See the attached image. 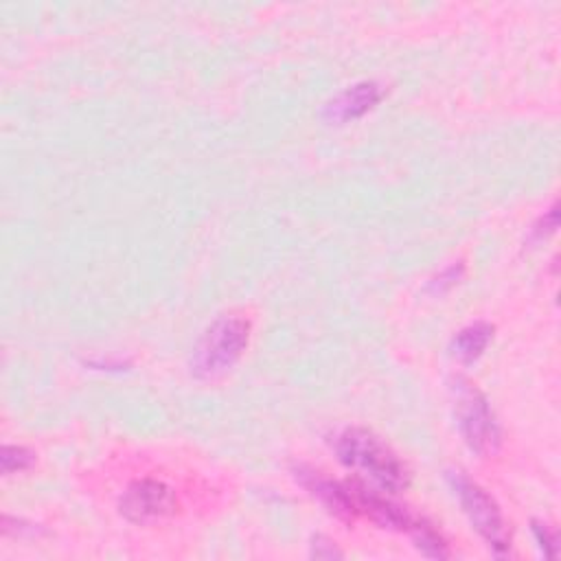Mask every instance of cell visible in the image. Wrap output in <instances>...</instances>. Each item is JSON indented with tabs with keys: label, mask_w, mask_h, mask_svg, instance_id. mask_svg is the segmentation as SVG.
Segmentation results:
<instances>
[{
	"label": "cell",
	"mask_w": 561,
	"mask_h": 561,
	"mask_svg": "<svg viewBox=\"0 0 561 561\" xmlns=\"http://www.w3.org/2000/svg\"><path fill=\"white\" fill-rule=\"evenodd\" d=\"M381 88L375 81H359L355 85H348L340 94H335L322 110L324 121L329 123H348L366 112H370L381 101Z\"/></svg>",
	"instance_id": "52a82bcc"
},
{
	"label": "cell",
	"mask_w": 561,
	"mask_h": 561,
	"mask_svg": "<svg viewBox=\"0 0 561 561\" xmlns=\"http://www.w3.org/2000/svg\"><path fill=\"white\" fill-rule=\"evenodd\" d=\"M449 482L454 493L458 495V502L471 528H476V533L489 543V548L495 550V554H504L508 550L511 537L495 500L480 484H476L460 471L451 473Z\"/></svg>",
	"instance_id": "277c9868"
},
{
	"label": "cell",
	"mask_w": 561,
	"mask_h": 561,
	"mask_svg": "<svg viewBox=\"0 0 561 561\" xmlns=\"http://www.w3.org/2000/svg\"><path fill=\"white\" fill-rule=\"evenodd\" d=\"M451 392H454L458 430L465 443L469 445V449L480 456L495 454L500 447L502 434L486 397L471 381L462 377H456V381L451 383Z\"/></svg>",
	"instance_id": "3957f363"
},
{
	"label": "cell",
	"mask_w": 561,
	"mask_h": 561,
	"mask_svg": "<svg viewBox=\"0 0 561 561\" xmlns=\"http://www.w3.org/2000/svg\"><path fill=\"white\" fill-rule=\"evenodd\" d=\"M178 508L175 493L160 480L145 478L131 482L118 502L121 515L131 524H151L173 515Z\"/></svg>",
	"instance_id": "5b68a950"
},
{
	"label": "cell",
	"mask_w": 561,
	"mask_h": 561,
	"mask_svg": "<svg viewBox=\"0 0 561 561\" xmlns=\"http://www.w3.org/2000/svg\"><path fill=\"white\" fill-rule=\"evenodd\" d=\"M333 449L344 467L370 478L386 493H399L410 484L405 465L370 430L346 427L335 436Z\"/></svg>",
	"instance_id": "6da1fadb"
},
{
	"label": "cell",
	"mask_w": 561,
	"mask_h": 561,
	"mask_svg": "<svg viewBox=\"0 0 561 561\" xmlns=\"http://www.w3.org/2000/svg\"><path fill=\"white\" fill-rule=\"evenodd\" d=\"M33 460H35V456L26 447H18V445H4L2 447V456H0L2 473L24 471V469H28L33 465Z\"/></svg>",
	"instance_id": "30bf717a"
},
{
	"label": "cell",
	"mask_w": 561,
	"mask_h": 561,
	"mask_svg": "<svg viewBox=\"0 0 561 561\" xmlns=\"http://www.w3.org/2000/svg\"><path fill=\"white\" fill-rule=\"evenodd\" d=\"M412 539H414V546L425 554V557H434V559H443V557H449V548H447V541L438 535V530L427 524L423 517L414 524V528L410 530Z\"/></svg>",
	"instance_id": "9c48e42d"
},
{
	"label": "cell",
	"mask_w": 561,
	"mask_h": 561,
	"mask_svg": "<svg viewBox=\"0 0 561 561\" xmlns=\"http://www.w3.org/2000/svg\"><path fill=\"white\" fill-rule=\"evenodd\" d=\"M250 337V322L237 316L215 320L191 355V373L197 379H215L230 370L243 355Z\"/></svg>",
	"instance_id": "7a4b0ae2"
},
{
	"label": "cell",
	"mask_w": 561,
	"mask_h": 561,
	"mask_svg": "<svg viewBox=\"0 0 561 561\" xmlns=\"http://www.w3.org/2000/svg\"><path fill=\"white\" fill-rule=\"evenodd\" d=\"M491 335H493V327L486 322H476V324L465 327L451 340L454 357L460 359L462 364H471L473 359H478L484 353Z\"/></svg>",
	"instance_id": "ba28073f"
},
{
	"label": "cell",
	"mask_w": 561,
	"mask_h": 561,
	"mask_svg": "<svg viewBox=\"0 0 561 561\" xmlns=\"http://www.w3.org/2000/svg\"><path fill=\"white\" fill-rule=\"evenodd\" d=\"M533 533H535V539L539 543V548L543 550L546 557L554 559L557 552H559V543H557V533L550 530L546 524L541 522H533Z\"/></svg>",
	"instance_id": "8fae6325"
},
{
	"label": "cell",
	"mask_w": 561,
	"mask_h": 561,
	"mask_svg": "<svg viewBox=\"0 0 561 561\" xmlns=\"http://www.w3.org/2000/svg\"><path fill=\"white\" fill-rule=\"evenodd\" d=\"M296 478L300 480V484L313 495L320 500V504L335 517L340 519H346L351 522L355 515H357V508H355V502H353V493H351V486L348 482H335V480H329L324 476H320L318 471L313 469H305V467H298L296 469Z\"/></svg>",
	"instance_id": "8992f818"
},
{
	"label": "cell",
	"mask_w": 561,
	"mask_h": 561,
	"mask_svg": "<svg viewBox=\"0 0 561 561\" xmlns=\"http://www.w3.org/2000/svg\"><path fill=\"white\" fill-rule=\"evenodd\" d=\"M311 554L313 557H318V559H333V557H342V552L331 543V541H327V539H322V537H316V541L311 543Z\"/></svg>",
	"instance_id": "7c38bea8"
}]
</instances>
